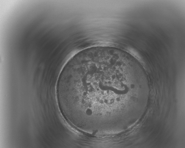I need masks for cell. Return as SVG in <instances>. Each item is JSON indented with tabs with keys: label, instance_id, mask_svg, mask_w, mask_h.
<instances>
[{
	"label": "cell",
	"instance_id": "1",
	"mask_svg": "<svg viewBox=\"0 0 185 148\" xmlns=\"http://www.w3.org/2000/svg\"><path fill=\"white\" fill-rule=\"evenodd\" d=\"M139 71L127 53L113 47L89 48L68 80L67 97L79 125L96 136L114 135L124 128L128 112L140 99Z\"/></svg>",
	"mask_w": 185,
	"mask_h": 148
}]
</instances>
